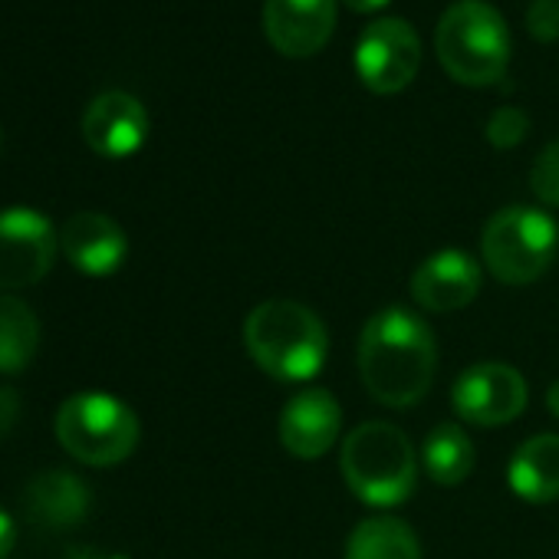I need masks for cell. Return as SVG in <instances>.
<instances>
[{
	"label": "cell",
	"mask_w": 559,
	"mask_h": 559,
	"mask_svg": "<svg viewBox=\"0 0 559 559\" xmlns=\"http://www.w3.org/2000/svg\"><path fill=\"white\" fill-rule=\"evenodd\" d=\"M546 408H549V415H556L559 418V379L549 385V392H546Z\"/></svg>",
	"instance_id": "26"
},
{
	"label": "cell",
	"mask_w": 559,
	"mask_h": 559,
	"mask_svg": "<svg viewBox=\"0 0 559 559\" xmlns=\"http://www.w3.org/2000/svg\"><path fill=\"white\" fill-rule=\"evenodd\" d=\"M530 188H533V194H536L543 204L559 207V139L549 142V145L533 158Z\"/></svg>",
	"instance_id": "21"
},
{
	"label": "cell",
	"mask_w": 559,
	"mask_h": 559,
	"mask_svg": "<svg viewBox=\"0 0 559 559\" xmlns=\"http://www.w3.org/2000/svg\"><path fill=\"white\" fill-rule=\"evenodd\" d=\"M83 139L103 158H129L148 139V112L132 93L106 90L86 106Z\"/></svg>",
	"instance_id": "12"
},
{
	"label": "cell",
	"mask_w": 559,
	"mask_h": 559,
	"mask_svg": "<svg viewBox=\"0 0 559 559\" xmlns=\"http://www.w3.org/2000/svg\"><path fill=\"white\" fill-rule=\"evenodd\" d=\"M487 142L497 148V152H510L516 145H523V139L530 135V116L516 106H500L490 112L487 119Z\"/></svg>",
	"instance_id": "20"
},
{
	"label": "cell",
	"mask_w": 559,
	"mask_h": 559,
	"mask_svg": "<svg viewBox=\"0 0 559 559\" xmlns=\"http://www.w3.org/2000/svg\"><path fill=\"white\" fill-rule=\"evenodd\" d=\"M250 359L280 382H310L330 356L323 320L297 300H266L243 320Z\"/></svg>",
	"instance_id": "2"
},
{
	"label": "cell",
	"mask_w": 559,
	"mask_h": 559,
	"mask_svg": "<svg viewBox=\"0 0 559 559\" xmlns=\"http://www.w3.org/2000/svg\"><path fill=\"white\" fill-rule=\"evenodd\" d=\"M526 379L507 362L467 366L451 385V405L461 421L477 428H500L523 415Z\"/></svg>",
	"instance_id": "9"
},
{
	"label": "cell",
	"mask_w": 559,
	"mask_h": 559,
	"mask_svg": "<svg viewBox=\"0 0 559 559\" xmlns=\"http://www.w3.org/2000/svg\"><path fill=\"white\" fill-rule=\"evenodd\" d=\"M343 4L353 11V14H379L389 0H343Z\"/></svg>",
	"instance_id": "25"
},
{
	"label": "cell",
	"mask_w": 559,
	"mask_h": 559,
	"mask_svg": "<svg viewBox=\"0 0 559 559\" xmlns=\"http://www.w3.org/2000/svg\"><path fill=\"white\" fill-rule=\"evenodd\" d=\"M14 543H17V526L8 510H0V559L14 549Z\"/></svg>",
	"instance_id": "24"
},
{
	"label": "cell",
	"mask_w": 559,
	"mask_h": 559,
	"mask_svg": "<svg viewBox=\"0 0 559 559\" xmlns=\"http://www.w3.org/2000/svg\"><path fill=\"white\" fill-rule=\"evenodd\" d=\"M60 247L67 260L86 276H109L129 257L126 230L109 214H99V211L73 214L60 230Z\"/></svg>",
	"instance_id": "14"
},
{
	"label": "cell",
	"mask_w": 559,
	"mask_h": 559,
	"mask_svg": "<svg viewBox=\"0 0 559 559\" xmlns=\"http://www.w3.org/2000/svg\"><path fill=\"white\" fill-rule=\"evenodd\" d=\"M510 490L526 503H552L559 497V435L526 438L507 467Z\"/></svg>",
	"instance_id": "16"
},
{
	"label": "cell",
	"mask_w": 559,
	"mask_h": 559,
	"mask_svg": "<svg viewBox=\"0 0 559 559\" xmlns=\"http://www.w3.org/2000/svg\"><path fill=\"white\" fill-rule=\"evenodd\" d=\"M474 444L467 438V431L461 425L441 421L428 431L425 444H421V464L425 474L438 484V487H457L471 477L474 471Z\"/></svg>",
	"instance_id": "17"
},
{
	"label": "cell",
	"mask_w": 559,
	"mask_h": 559,
	"mask_svg": "<svg viewBox=\"0 0 559 559\" xmlns=\"http://www.w3.org/2000/svg\"><path fill=\"white\" fill-rule=\"evenodd\" d=\"M343 431V405L330 389H307L280 412V444L300 461L323 457Z\"/></svg>",
	"instance_id": "13"
},
{
	"label": "cell",
	"mask_w": 559,
	"mask_h": 559,
	"mask_svg": "<svg viewBox=\"0 0 559 559\" xmlns=\"http://www.w3.org/2000/svg\"><path fill=\"white\" fill-rule=\"evenodd\" d=\"M24 513L47 530H70L90 513V487L73 471L37 474L24 490Z\"/></svg>",
	"instance_id": "15"
},
{
	"label": "cell",
	"mask_w": 559,
	"mask_h": 559,
	"mask_svg": "<svg viewBox=\"0 0 559 559\" xmlns=\"http://www.w3.org/2000/svg\"><path fill=\"white\" fill-rule=\"evenodd\" d=\"M480 294V266L467 250L448 247L431 253L412 273V297L428 313H454Z\"/></svg>",
	"instance_id": "11"
},
{
	"label": "cell",
	"mask_w": 559,
	"mask_h": 559,
	"mask_svg": "<svg viewBox=\"0 0 559 559\" xmlns=\"http://www.w3.org/2000/svg\"><path fill=\"white\" fill-rule=\"evenodd\" d=\"M526 31L536 44L559 40V0H533L526 8Z\"/></svg>",
	"instance_id": "22"
},
{
	"label": "cell",
	"mask_w": 559,
	"mask_h": 559,
	"mask_svg": "<svg viewBox=\"0 0 559 559\" xmlns=\"http://www.w3.org/2000/svg\"><path fill=\"white\" fill-rule=\"evenodd\" d=\"M438 372V343L431 326L405 310H379L359 336V376L366 392L385 408L418 405Z\"/></svg>",
	"instance_id": "1"
},
{
	"label": "cell",
	"mask_w": 559,
	"mask_h": 559,
	"mask_svg": "<svg viewBox=\"0 0 559 559\" xmlns=\"http://www.w3.org/2000/svg\"><path fill=\"white\" fill-rule=\"evenodd\" d=\"M559 250V227L539 207H503L480 234V257L493 280L507 287H526L539 280Z\"/></svg>",
	"instance_id": "5"
},
{
	"label": "cell",
	"mask_w": 559,
	"mask_h": 559,
	"mask_svg": "<svg viewBox=\"0 0 559 559\" xmlns=\"http://www.w3.org/2000/svg\"><path fill=\"white\" fill-rule=\"evenodd\" d=\"M57 438L70 457L90 467H112L135 451L139 418L109 392H76L57 412Z\"/></svg>",
	"instance_id": "6"
},
{
	"label": "cell",
	"mask_w": 559,
	"mask_h": 559,
	"mask_svg": "<svg viewBox=\"0 0 559 559\" xmlns=\"http://www.w3.org/2000/svg\"><path fill=\"white\" fill-rule=\"evenodd\" d=\"M346 559H421V543L405 520L369 516L349 533Z\"/></svg>",
	"instance_id": "18"
},
{
	"label": "cell",
	"mask_w": 559,
	"mask_h": 559,
	"mask_svg": "<svg viewBox=\"0 0 559 559\" xmlns=\"http://www.w3.org/2000/svg\"><path fill=\"white\" fill-rule=\"evenodd\" d=\"M435 53L461 86H493L510 67V27L487 0H457L438 21Z\"/></svg>",
	"instance_id": "4"
},
{
	"label": "cell",
	"mask_w": 559,
	"mask_h": 559,
	"mask_svg": "<svg viewBox=\"0 0 559 559\" xmlns=\"http://www.w3.org/2000/svg\"><path fill=\"white\" fill-rule=\"evenodd\" d=\"M67 559H109V556H103V552H96V549H90V546H80V549L67 552Z\"/></svg>",
	"instance_id": "27"
},
{
	"label": "cell",
	"mask_w": 559,
	"mask_h": 559,
	"mask_svg": "<svg viewBox=\"0 0 559 559\" xmlns=\"http://www.w3.org/2000/svg\"><path fill=\"white\" fill-rule=\"evenodd\" d=\"M60 234L34 207L0 211V290L34 287L53 270Z\"/></svg>",
	"instance_id": "8"
},
{
	"label": "cell",
	"mask_w": 559,
	"mask_h": 559,
	"mask_svg": "<svg viewBox=\"0 0 559 559\" xmlns=\"http://www.w3.org/2000/svg\"><path fill=\"white\" fill-rule=\"evenodd\" d=\"M346 487L369 507L389 510L405 503L418 484V454L405 431L389 421L356 425L340 451Z\"/></svg>",
	"instance_id": "3"
},
{
	"label": "cell",
	"mask_w": 559,
	"mask_h": 559,
	"mask_svg": "<svg viewBox=\"0 0 559 559\" xmlns=\"http://www.w3.org/2000/svg\"><path fill=\"white\" fill-rule=\"evenodd\" d=\"M40 349L37 313L11 294H0V372H24Z\"/></svg>",
	"instance_id": "19"
},
{
	"label": "cell",
	"mask_w": 559,
	"mask_h": 559,
	"mask_svg": "<svg viewBox=\"0 0 559 559\" xmlns=\"http://www.w3.org/2000/svg\"><path fill=\"white\" fill-rule=\"evenodd\" d=\"M421 70V40L402 17L372 21L356 44V73L376 96H395Z\"/></svg>",
	"instance_id": "7"
},
{
	"label": "cell",
	"mask_w": 559,
	"mask_h": 559,
	"mask_svg": "<svg viewBox=\"0 0 559 559\" xmlns=\"http://www.w3.org/2000/svg\"><path fill=\"white\" fill-rule=\"evenodd\" d=\"M21 418V395L14 389H0V438H8Z\"/></svg>",
	"instance_id": "23"
},
{
	"label": "cell",
	"mask_w": 559,
	"mask_h": 559,
	"mask_svg": "<svg viewBox=\"0 0 559 559\" xmlns=\"http://www.w3.org/2000/svg\"><path fill=\"white\" fill-rule=\"evenodd\" d=\"M340 0H263L266 44L290 60H307L326 50L336 31Z\"/></svg>",
	"instance_id": "10"
}]
</instances>
